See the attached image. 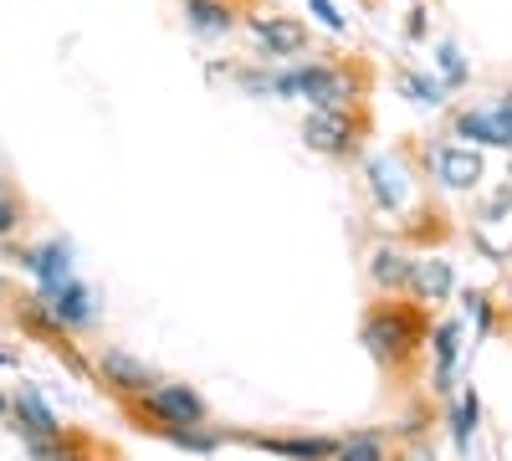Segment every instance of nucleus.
I'll return each mask as SVG.
<instances>
[{"label": "nucleus", "mask_w": 512, "mask_h": 461, "mask_svg": "<svg viewBox=\"0 0 512 461\" xmlns=\"http://www.w3.org/2000/svg\"><path fill=\"white\" fill-rule=\"evenodd\" d=\"M420 333H425V323L405 303H379V308L364 313V344L379 364H400L405 354H415Z\"/></svg>", "instance_id": "1"}, {"label": "nucleus", "mask_w": 512, "mask_h": 461, "mask_svg": "<svg viewBox=\"0 0 512 461\" xmlns=\"http://www.w3.org/2000/svg\"><path fill=\"white\" fill-rule=\"evenodd\" d=\"M303 139H308V149H318V154L344 159V154H354V144H359V123L349 118V108H313V113L303 118Z\"/></svg>", "instance_id": "2"}, {"label": "nucleus", "mask_w": 512, "mask_h": 461, "mask_svg": "<svg viewBox=\"0 0 512 461\" xmlns=\"http://www.w3.org/2000/svg\"><path fill=\"white\" fill-rule=\"evenodd\" d=\"M425 164H431L436 185H446V190H477V180H482V154L472 144H436L425 154Z\"/></svg>", "instance_id": "3"}, {"label": "nucleus", "mask_w": 512, "mask_h": 461, "mask_svg": "<svg viewBox=\"0 0 512 461\" xmlns=\"http://www.w3.org/2000/svg\"><path fill=\"white\" fill-rule=\"evenodd\" d=\"M41 298H47V308L57 313V323H62V328H88V323L98 318V298H93V292L82 287L77 277L41 287Z\"/></svg>", "instance_id": "4"}, {"label": "nucleus", "mask_w": 512, "mask_h": 461, "mask_svg": "<svg viewBox=\"0 0 512 461\" xmlns=\"http://www.w3.org/2000/svg\"><path fill=\"white\" fill-rule=\"evenodd\" d=\"M144 405L159 415V421L180 426V431L205 421V405H200V395H195V390H185V385H149V390H144Z\"/></svg>", "instance_id": "5"}, {"label": "nucleus", "mask_w": 512, "mask_h": 461, "mask_svg": "<svg viewBox=\"0 0 512 461\" xmlns=\"http://www.w3.org/2000/svg\"><path fill=\"white\" fill-rule=\"evenodd\" d=\"M456 139H472L487 149H512V118L502 108H461L456 113Z\"/></svg>", "instance_id": "6"}, {"label": "nucleus", "mask_w": 512, "mask_h": 461, "mask_svg": "<svg viewBox=\"0 0 512 461\" xmlns=\"http://www.w3.org/2000/svg\"><path fill=\"white\" fill-rule=\"evenodd\" d=\"M251 31L267 47V57H303L308 52V26L297 16H251Z\"/></svg>", "instance_id": "7"}, {"label": "nucleus", "mask_w": 512, "mask_h": 461, "mask_svg": "<svg viewBox=\"0 0 512 461\" xmlns=\"http://www.w3.org/2000/svg\"><path fill=\"white\" fill-rule=\"evenodd\" d=\"M21 262H26V272H31L41 287H52V282H67V277H72V246H67V241L26 246V251H21Z\"/></svg>", "instance_id": "8"}, {"label": "nucleus", "mask_w": 512, "mask_h": 461, "mask_svg": "<svg viewBox=\"0 0 512 461\" xmlns=\"http://www.w3.org/2000/svg\"><path fill=\"white\" fill-rule=\"evenodd\" d=\"M98 369H103V380H108L113 390H128V395H144V390L154 385L149 364H144V359H134V354H123V349H103Z\"/></svg>", "instance_id": "9"}, {"label": "nucleus", "mask_w": 512, "mask_h": 461, "mask_svg": "<svg viewBox=\"0 0 512 461\" xmlns=\"http://www.w3.org/2000/svg\"><path fill=\"white\" fill-rule=\"evenodd\" d=\"M410 272H415V257L400 246H374L369 251V277L379 292H405L410 287Z\"/></svg>", "instance_id": "10"}, {"label": "nucleus", "mask_w": 512, "mask_h": 461, "mask_svg": "<svg viewBox=\"0 0 512 461\" xmlns=\"http://www.w3.org/2000/svg\"><path fill=\"white\" fill-rule=\"evenodd\" d=\"M185 21L195 36H226L236 26V6L231 0H185Z\"/></svg>", "instance_id": "11"}, {"label": "nucleus", "mask_w": 512, "mask_h": 461, "mask_svg": "<svg viewBox=\"0 0 512 461\" xmlns=\"http://www.w3.org/2000/svg\"><path fill=\"white\" fill-rule=\"evenodd\" d=\"M451 287H456L451 262H415V272H410V292H415L420 303H446V298H451Z\"/></svg>", "instance_id": "12"}, {"label": "nucleus", "mask_w": 512, "mask_h": 461, "mask_svg": "<svg viewBox=\"0 0 512 461\" xmlns=\"http://www.w3.org/2000/svg\"><path fill=\"white\" fill-rule=\"evenodd\" d=\"M16 421H21V431L31 436V441H52V436H62V426H57V415L41 405L31 390H21L16 395Z\"/></svg>", "instance_id": "13"}, {"label": "nucleus", "mask_w": 512, "mask_h": 461, "mask_svg": "<svg viewBox=\"0 0 512 461\" xmlns=\"http://www.w3.org/2000/svg\"><path fill=\"white\" fill-rule=\"evenodd\" d=\"M369 185H374V200L384 205V211H400V200H405V170H400V159H374L369 164Z\"/></svg>", "instance_id": "14"}, {"label": "nucleus", "mask_w": 512, "mask_h": 461, "mask_svg": "<svg viewBox=\"0 0 512 461\" xmlns=\"http://www.w3.org/2000/svg\"><path fill=\"white\" fill-rule=\"evenodd\" d=\"M456 344H461V328H456V323H441V328H436V385H441V390L451 385Z\"/></svg>", "instance_id": "15"}, {"label": "nucleus", "mask_w": 512, "mask_h": 461, "mask_svg": "<svg viewBox=\"0 0 512 461\" xmlns=\"http://www.w3.org/2000/svg\"><path fill=\"white\" fill-rule=\"evenodd\" d=\"M400 88H405V93H410V103H420V108L446 103V82H436V77H405Z\"/></svg>", "instance_id": "16"}, {"label": "nucleus", "mask_w": 512, "mask_h": 461, "mask_svg": "<svg viewBox=\"0 0 512 461\" xmlns=\"http://www.w3.org/2000/svg\"><path fill=\"white\" fill-rule=\"evenodd\" d=\"M262 446H272V451H282V456H297V461H323V456H333V441H262Z\"/></svg>", "instance_id": "17"}, {"label": "nucleus", "mask_w": 512, "mask_h": 461, "mask_svg": "<svg viewBox=\"0 0 512 461\" xmlns=\"http://www.w3.org/2000/svg\"><path fill=\"white\" fill-rule=\"evenodd\" d=\"M333 461H384V446L374 436H354L344 451H333Z\"/></svg>", "instance_id": "18"}, {"label": "nucleus", "mask_w": 512, "mask_h": 461, "mask_svg": "<svg viewBox=\"0 0 512 461\" xmlns=\"http://www.w3.org/2000/svg\"><path fill=\"white\" fill-rule=\"evenodd\" d=\"M436 67H441V82H446V88H456V82L466 77V62H461V52L451 47V41L436 52Z\"/></svg>", "instance_id": "19"}, {"label": "nucleus", "mask_w": 512, "mask_h": 461, "mask_svg": "<svg viewBox=\"0 0 512 461\" xmlns=\"http://www.w3.org/2000/svg\"><path fill=\"white\" fill-rule=\"evenodd\" d=\"M16 221H21V205H16V195H11L6 185H0V236H11Z\"/></svg>", "instance_id": "20"}, {"label": "nucleus", "mask_w": 512, "mask_h": 461, "mask_svg": "<svg viewBox=\"0 0 512 461\" xmlns=\"http://www.w3.org/2000/svg\"><path fill=\"white\" fill-rule=\"evenodd\" d=\"M313 16H318L323 26H333V31H344V16H338V11L328 6V0H313Z\"/></svg>", "instance_id": "21"}, {"label": "nucleus", "mask_w": 512, "mask_h": 461, "mask_svg": "<svg viewBox=\"0 0 512 461\" xmlns=\"http://www.w3.org/2000/svg\"><path fill=\"white\" fill-rule=\"evenodd\" d=\"M497 108H502V113H507V118H512V93H507V98H502V103H497Z\"/></svg>", "instance_id": "22"}, {"label": "nucleus", "mask_w": 512, "mask_h": 461, "mask_svg": "<svg viewBox=\"0 0 512 461\" xmlns=\"http://www.w3.org/2000/svg\"><path fill=\"white\" fill-rule=\"evenodd\" d=\"M0 415H6V395H0Z\"/></svg>", "instance_id": "23"}]
</instances>
